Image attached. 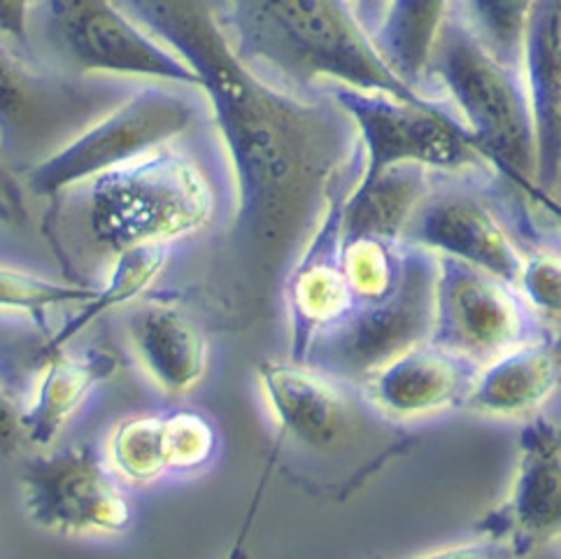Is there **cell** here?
<instances>
[{"label":"cell","mask_w":561,"mask_h":559,"mask_svg":"<svg viewBox=\"0 0 561 559\" xmlns=\"http://www.w3.org/2000/svg\"><path fill=\"white\" fill-rule=\"evenodd\" d=\"M128 335L149 380L165 395H190L208 376L210 343L198 322L178 306H142L130 317Z\"/></svg>","instance_id":"cell-18"},{"label":"cell","mask_w":561,"mask_h":559,"mask_svg":"<svg viewBox=\"0 0 561 559\" xmlns=\"http://www.w3.org/2000/svg\"><path fill=\"white\" fill-rule=\"evenodd\" d=\"M45 37L59 59L54 68L72 75L198 89L194 70L115 0H47Z\"/></svg>","instance_id":"cell-8"},{"label":"cell","mask_w":561,"mask_h":559,"mask_svg":"<svg viewBox=\"0 0 561 559\" xmlns=\"http://www.w3.org/2000/svg\"><path fill=\"white\" fill-rule=\"evenodd\" d=\"M107 464L126 482L149 484L171 474L165 445V413H138L112 429Z\"/></svg>","instance_id":"cell-25"},{"label":"cell","mask_w":561,"mask_h":559,"mask_svg":"<svg viewBox=\"0 0 561 559\" xmlns=\"http://www.w3.org/2000/svg\"><path fill=\"white\" fill-rule=\"evenodd\" d=\"M561 529V455L557 424L536 418L519 436V459L501 532L529 546L550 544Z\"/></svg>","instance_id":"cell-16"},{"label":"cell","mask_w":561,"mask_h":559,"mask_svg":"<svg viewBox=\"0 0 561 559\" xmlns=\"http://www.w3.org/2000/svg\"><path fill=\"white\" fill-rule=\"evenodd\" d=\"M165 445L171 474H194L213 461L219 438L213 422L196 410H173L165 413Z\"/></svg>","instance_id":"cell-29"},{"label":"cell","mask_w":561,"mask_h":559,"mask_svg":"<svg viewBox=\"0 0 561 559\" xmlns=\"http://www.w3.org/2000/svg\"><path fill=\"white\" fill-rule=\"evenodd\" d=\"M171 246H145L119 252L103 287H96L89 301L78 306V312L68 317L66 324L51 331L47 350L49 354L68 347L78 335L89 329L105 312L115 310L152 287L165 269Z\"/></svg>","instance_id":"cell-23"},{"label":"cell","mask_w":561,"mask_h":559,"mask_svg":"<svg viewBox=\"0 0 561 559\" xmlns=\"http://www.w3.org/2000/svg\"><path fill=\"white\" fill-rule=\"evenodd\" d=\"M70 190H80L82 233L112 259L194 236L217 208L208 175L168 145Z\"/></svg>","instance_id":"cell-3"},{"label":"cell","mask_w":561,"mask_h":559,"mask_svg":"<svg viewBox=\"0 0 561 559\" xmlns=\"http://www.w3.org/2000/svg\"><path fill=\"white\" fill-rule=\"evenodd\" d=\"M436 259L434 343L482 366L527 341V312L508 283L466 261Z\"/></svg>","instance_id":"cell-11"},{"label":"cell","mask_w":561,"mask_h":559,"mask_svg":"<svg viewBox=\"0 0 561 559\" xmlns=\"http://www.w3.org/2000/svg\"><path fill=\"white\" fill-rule=\"evenodd\" d=\"M24 443L19 424V406L0 389V455H12Z\"/></svg>","instance_id":"cell-33"},{"label":"cell","mask_w":561,"mask_h":559,"mask_svg":"<svg viewBox=\"0 0 561 559\" xmlns=\"http://www.w3.org/2000/svg\"><path fill=\"white\" fill-rule=\"evenodd\" d=\"M515 285L522 287V294L538 312L557 320L561 306V269L554 254L543 252L538 256H527Z\"/></svg>","instance_id":"cell-30"},{"label":"cell","mask_w":561,"mask_h":559,"mask_svg":"<svg viewBox=\"0 0 561 559\" xmlns=\"http://www.w3.org/2000/svg\"><path fill=\"white\" fill-rule=\"evenodd\" d=\"M447 12L450 0H389L382 24L373 33V43L387 66L417 91L432 68Z\"/></svg>","instance_id":"cell-22"},{"label":"cell","mask_w":561,"mask_h":559,"mask_svg":"<svg viewBox=\"0 0 561 559\" xmlns=\"http://www.w3.org/2000/svg\"><path fill=\"white\" fill-rule=\"evenodd\" d=\"M438 259L417 246L401 250L397 287L376 301L354 304L341 322L312 339L306 362L341 380L364 383L397 354L432 341Z\"/></svg>","instance_id":"cell-6"},{"label":"cell","mask_w":561,"mask_h":559,"mask_svg":"<svg viewBox=\"0 0 561 559\" xmlns=\"http://www.w3.org/2000/svg\"><path fill=\"white\" fill-rule=\"evenodd\" d=\"M432 70L450 93L461 126L469 130L482 159L496 166L527 196L554 208V201L538 186L536 130L519 68L501 61L469 26L447 19L432 56Z\"/></svg>","instance_id":"cell-4"},{"label":"cell","mask_w":561,"mask_h":559,"mask_svg":"<svg viewBox=\"0 0 561 559\" xmlns=\"http://www.w3.org/2000/svg\"><path fill=\"white\" fill-rule=\"evenodd\" d=\"M259 387L285 436L314 453H335L357 434V406L333 373L296 360L259 366Z\"/></svg>","instance_id":"cell-12"},{"label":"cell","mask_w":561,"mask_h":559,"mask_svg":"<svg viewBox=\"0 0 561 559\" xmlns=\"http://www.w3.org/2000/svg\"><path fill=\"white\" fill-rule=\"evenodd\" d=\"M428 168L391 166L376 178L354 182L341 208V240L373 236L399 242L410 217L428 196Z\"/></svg>","instance_id":"cell-21"},{"label":"cell","mask_w":561,"mask_h":559,"mask_svg":"<svg viewBox=\"0 0 561 559\" xmlns=\"http://www.w3.org/2000/svg\"><path fill=\"white\" fill-rule=\"evenodd\" d=\"M327 91L357 128L362 147L357 182L401 163H417L428 171H459L488 163L471 142L469 130L432 99L408 101L389 91L347 84H329Z\"/></svg>","instance_id":"cell-9"},{"label":"cell","mask_w":561,"mask_h":559,"mask_svg":"<svg viewBox=\"0 0 561 559\" xmlns=\"http://www.w3.org/2000/svg\"><path fill=\"white\" fill-rule=\"evenodd\" d=\"M126 96L117 80L72 75L0 41V155L22 178Z\"/></svg>","instance_id":"cell-5"},{"label":"cell","mask_w":561,"mask_h":559,"mask_svg":"<svg viewBox=\"0 0 561 559\" xmlns=\"http://www.w3.org/2000/svg\"><path fill=\"white\" fill-rule=\"evenodd\" d=\"M519 75L534 117L538 186L548 198L557 190L561 157V84H559V0H536L522 37Z\"/></svg>","instance_id":"cell-17"},{"label":"cell","mask_w":561,"mask_h":559,"mask_svg":"<svg viewBox=\"0 0 561 559\" xmlns=\"http://www.w3.org/2000/svg\"><path fill=\"white\" fill-rule=\"evenodd\" d=\"M559 385V357L548 343L525 341L482 364L463 406L471 413L519 418L546 406Z\"/></svg>","instance_id":"cell-20"},{"label":"cell","mask_w":561,"mask_h":559,"mask_svg":"<svg viewBox=\"0 0 561 559\" xmlns=\"http://www.w3.org/2000/svg\"><path fill=\"white\" fill-rule=\"evenodd\" d=\"M47 312L0 308V389L22 406L37 370L49 357L51 331L41 320Z\"/></svg>","instance_id":"cell-24"},{"label":"cell","mask_w":561,"mask_h":559,"mask_svg":"<svg viewBox=\"0 0 561 559\" xmlns=\"http://www.w3.org/2000/svg\"><path fill=\"white\" fill-rule=\"evenodd\" d=\"M35 0H0V41L33 56L31 19Z\"/></svg>","instance_id":"cell-31"},{"label":"cell","mask_w":561,"mask_h":559,"mask_svg":"<svg viewBox=\"0 0 561 559\" xmlns=\"http://www.w3.org/2000/svg\"><path fill=\"white\" fill-rule=\"evenodd\" d=\"M401 240L466 261L508 285L517 283L527 259L494 210L461 192L428 194L410 217Z\"/></svg>","instance_id":"cell-13"},{"label":"cell","mask_w":561,"mask_h":559,"mask_svg":"<svg viewBox=\"0 0 561 559\" xmlns=\"http://www.w3.org/2000/svg\"><path fill=\"white\" fill-rule=\"evenodd\" d=\"M96 292V287L78 283H56V280L0 266V308L49 312L56 308L80 306Z\"/></svg>","instance_id":"cell-28"},{"label":"cell","mask_w":561,"mask_h":559,"mask_svg":"<svg viewBox=\"0 0 561 559\" xmlns=\"http://www.w3.org/2000/svg\"><path fill=\"white\" fill-rule=\"evenodd\" d=\"M341 269L354 304L376 301L399 283L401 250L397 242L373 236L341 240Z\"/></svg>","instance_id":"cell-26"},{"label":"cell","mask_w":561,"mask_h":559,"mask_svg":"<svg viewBox=\"0 0 561 559\" xmlns=\"http://www.w3.org/2000/svg\"><path fill=\"white\" fill-rule=\"evenodd\" d=\"M213 8L240 59L287 91L312 93L320 82L428 99L387 66L345 0H224Z\"/></svg>","instance_id":"cell-2"},{"label":"cell","mask_w":561,"mask_h":559,"mask_svg":"<svg viewBox=\"0 0 561 559\" xmlns=\"http://www.w3.org/2000/svg\"><path fill=\"white\" fill-rule=\"evenodd\" d=\"M26 186L0 155V219L10 227H19L26 221Z\"/></svg>","instance_id":"cell-32"},{"label":"cell","mask_w":561,"mask_h":559,"mask_svg":"<svg viewBox=\"0 0 561 559\" xmlns=\"http://www.w3.org/2000/svg\"><path fill=\"white\" fill-rule=\"evenodd\" d=\"M22 503L37 529L59 536H117L134 522L117 474L87 445L28 461Z\"/></svg>","instance_id":"cell-10"},{"label":"cell","mask_w":561,"mask_h":559,"mask_svg":"<svg viewBox=\"0 0 561 559\" xmlns=\"http://www.w3.org/2000/svg\"><path fill=\"white\" fill-rule=\"evenodd\" d=\"M117 370V357L107 350L70 352L61 347L51 352L19 406V424L24 441L33 445H51L66 424L78 415L93 389Z\"/></svg>","instance_id":"cell-19"},{"label":"cell","mask_w":561,"mask_h":559,"mask_svg":"<svg viewBox=\"0 0 561 559\" xmlns=\"http://www.w3.org/2000/svg\"><path fill=\"white\" fill-rule=\"evenodd\" d=\"M331 205L320 229L298 256L283 287V308L291 327V357L306 362L308 347L320 331L341 322L354 298L341 269V208Z\"/></svg>","instance_id":"cell-14"},{"label":"cell","mask_w":561,"mask_h":559,"mask_svg":"<svg viewBox=\"0 0 561 559\" xmlns=\"http://www.w3.org/2000/svg\"><path fill=\"white\" fill-rule=\"evenodd\" d=\"M534 5L536 0H466L469 28L501 61L517 66Z\"/></svg>","instance_id":"cell-27"},{"label":"cell","mask_w":561,"mask_h":559,"mask_svg":"<svg viewBox=\"0 0 561 559\" xmlns=\"http://www.w3.org/2000/svg\"><path fill=\"white\" fill-rule=\"evenodd\" d=\"M478 366L434 341L410 347L364 380L368 397L397 418L440 413L463 401Z\"/></svg>","instance_id":"cell-15"},{"label":"cell","mask_w":561,"mask_h":559,"mask_svg":"<svg viewBox=\"0 0 561 559\" xmlns=\"http://www.w3.org/2000/svg\"><path fill=\"white\" fill-rule=\"evenodd\" d=\"M194 70L229 155L236 205L227 231L231 306L242 317L283 298L287 275L333 203L350 194L362 147L327 96L261 78L231 47L213 0H115Z\"/></svg>","instance_id":"cell-1"},{"label":"cell","mask_w":561,"mask_h":559,"mask_svg":"<svg viewBox=\"0 0 561 559\" xmlns=\"http://www.w3.org/2000/svg\"><path fill=\"white\" fill-rule=\"evenodd\" d=\"M182 89L186 87L152 82L128 93L78 138L24 173L26 192L54 198L75 184L171 145L198 119L196 101Z\"/></svg>","instance_id":"cell-7"},{"label":"cell","mask_w":561,"mask_h":559,"mask_svg":"<svg viewBox=\"0 0 561 559\" xmlns=\"http://www.w3.org/2000/svg\"><path fill=\"white\" fill-rule=\"evenodd\" d=\"M354 16L359 19V24L366 28V33L373 37L382 24L385 12L389 8V0H345Z\"/></svg>","instance_id":"cell-34"}]
</instances>
